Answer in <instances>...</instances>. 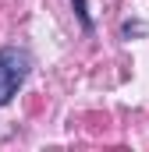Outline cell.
I'll return each instance as SVG.
<instances>
[{
	"instance_id": "cell-1",
	"label": "cell",
	"mask_w": 149,
	"mask_h": 152,
	"mask_svg": "<svg viewBox=\"0 0 149 152\" xmlns=\"http://www.w3.org/2000/svg\"><path fill=\"white\" fill-rule=\"evenodd\" d=\"M32 71V57L18 46H4L0 50V106H7L18 88L25 85V78Z\"/></svg>"
},
{
	"instance_id": "cell-2",
	"label": "cell",
	"mask_w": 149,
	"mask_h": 152,
	"mask_svg": "<svg viewBox=\"0 0 149 152\" xmlns=\"http://www.w3.org/2000/svg\"><path fill=\"white\" fill-rule=\"evenodd\" d=\"M74 11H78V21H82V28L85 32H92V18H89V11H85V0H71Z\"/></svg>"
}]
</instances>
